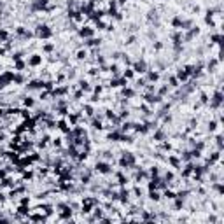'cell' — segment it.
Segmentation results:
<instances>
[{
    "mask_svg": "<svg viewBox=\"0 0 224 224\" xmlns=\"http://www.w3.org/2000/svg\"><path fill=\"white\" fill-rule=\"evenodd\" d=\"M149 198H151L152 201H159V198H161V196H159V193H158L156 189H152V191H151V194H149Z\"/></svg>",
    "mask_w": 224,
    "mask_h": 224,
    "instance_id": "9",
    "label": "cell"
},
{
    "mask_svg": "<svg viewBox=\"0 0 224 224\" xmlns=\"http://www.w3.org/2000/svg\"><path fill=\"white\" fill-rule=\"evenodd\" d=\"M77 58H79V60L86 58V51H79V53H77Z\"/></svg>",
    "mask_w": 224,
    "mask_h": 224,
    "instance_id": "21",
    "label": "cell"
},
{
    "mask_svg": "<svg viewBox=\"0 0 224 224\" xmlns=\"http://www.w3.org/2000/svg\"><path fill=\"white\" fill-rule=\"evenodd\" d=\"M163 138H165V131H163V130H158V131L154 133V140H158V142H161Z\"/></svg>",
    "mask_w": 224,
    "mask_h": 224,
    "instance_id": "8",
    "label": "cell"
},
{
    "mask_svg": "<svg viewBox=\"0 0 224 224\" xmlns=\"http://www.w3.org/2000/svg\"><path fill=\"white\" fill-rule=\"evenodd\" d=\"M123 77H124L126 81H128V79H131V77H133V70H131V68H128V70L124 72V75H123Z\"/></svg>",
    "mask_w": 224,
    "mask_h": 224,
    "instance_id": "13",
    "label": "cell"
},
{
    "mask_svg": "<svg viewBox=\"0 0 224 224\" xmlns=\"http://www.w3.org/2000/svg\"><path fill=\"white\" fill-rule=\"evenodd\" d=\"M2 177H5V172H4V170H0V179H2Z\"/></svg>",
    "mask_w": 224,
    "mask_h": 224,
    "instance_id": "29",
    "label": "cell"
},
{
    "mask_svg": "<svg viewBox=\"0 0 224 224\" xmlns=\"http://www.w3.org/2000/svg\"><path fill=\"white\" fill-rule=\"evenodd\" d=\"M133 70H135V72H138V74L147 72V65H145V61H144V60H142V61H137V63L133 65Z\"/></svg>",
    "mask_w": 224,
    "mask_h": 224,
    "instance_id": "1",
    "label": "cell"
},
{
    "mask_svg": "<svg viewBox=\"0 0 224 224\" xmlns=\"http://www.w3.org/2000/svg\"><path fill=\"white\" fill-rule=\"evenodd\" d=\"M37 33H39V37H42V39H47V37H51V30H49L47 26H39Z\"/></svg>",
    "mask_w": 224,
    "mask_h": 224,
    "instance_id": "2",
    "label": "cell"
},
{
    "mask_svg": "<svg viewBox=\"0 0 224 224\" xmlns=\"http://www.w3.org/2000/svg\"><path fill=\"white\" fill-rule=\"evenodd\" d=\"M18 212H19V214H28V208H26L25 205H21V207L18 208Z\"/></svg>",
    "mask_w": 224,
    "mask_h": 224,
    "instance_id": "20",
    "label": "cell"
},
{
    "mask_svg": "<svg viewBox=\"0 0 224 224\" xmlns=\"http://www.w3.org/2000/svg\"><path fill=\"white\" fill-rule=\"evenodd\" d=\"M161 47H163V44H161V42H156V44H154V49H158V51H159Z\"/></svg>",
    "mask_w": 224,
    "mask_h": 224,
    "instance_id": "28",
    "label": "cell"
},
{
    "mask_svg": "<svg viewBox=\"0 0 224 224\" xmlns=\"http://www.w3.org/2000/svg\"><path fill=\"white\" fill-rule=\"evenodd\" d=\"M172 25H173V26H177V28H179V26H182V21H180V18H175L173 21H172Z\"/></svg>",
    "mask_w": 224,
    "mask_h": 224,
    "instance_id": "17",
    "label": "cell"
},
{
    "mask_svg": "<svg viewBox=\"0 0 224 224\" xmlns=\"http://www.w3.org/2000/svg\"><path fill=\"white\" fill-rule=\"evenodd\" d=\"M166 91H168V86H163V88L159 89V95H165Z\"/></svg>",
    "mask_w": 224,
    "mask_h": 224,
    "instance_id": "25",
    "label": "cell"
},
{
    "mask_svg": "<svg viewBox=\"0 0 224 224\" xmlns=\"http://www.w3.org/2000/svg\"><path fill=\"white\" fill-rule=\"evenodd\" d=\"M2 114H4V110H2V109H0V117H2Z\"/></svg>",
    "mask_w": 224,
    "mask_h": 224,
    "instance_id": "30",
    "label": "cell"
},
{
    "mask_svg": "<svg viewBox=\"0 0 224 224\" xmlns=\"http://www.w3.org/2000/svg\"><path fill=\"white\" fill-rule=\"evenodd\" d=\"M165 179H166V180H172V179H173V173H172V172H168V173L165 175Z\"/></svg>",
    "mask_w": 224,
    "mask_h": 224,
    "instance_id": "27",
    "label": "cell"
},
{
    "mask_svg": "<svg viewBox=\"0 0 224 224\" xmlns=\"http://www.w3.org/2000/svg\"><path fill=\"white\" fill-rule=\"evenodd\" d=\"M109 170H110V166L107 165V163H96V172H100V173H109Z\"/></svg>",
    "mask_w": 224,
    "mask_h": 224,
    "instance_id": "3",
    "label": "cell"
},
{
    "mask_svg": "<svg viewBox=\"0 0 224 224\" xmlns=\"http://www.w3.org/2000/svg\"><path fill=\"white\" fill-rule=\"evenodd\" d=\"M53 47H54L53 44H46V46H44V51H53Z\"/></svg>",
    "mask_w": 224,
    "mask_h": 224,
    "instance_id": "23",
    "label": "cell"
},
{
    "mask_svg": "<svg viewBox=\"0 0 224 224\" xmlns=\"http://www.w3.org/2000/svg\"><path fill=\"white\" fill-rule=\"evenodd\" d=\"M147 77H149V81H158V77H159V75H158V72H149V74H147Z\"/></svg>",
    "mask_w": 224,
    "mask_h": 224,
    "instance_id": "12",
    "label": "cell"
},
{
    "mask_svg": "<svg viewBox=\"0 0 224 224\" xmlns=\"http://www.w3.org/2000/svg\"><path fill=\"white\" fill-rule=\"evenodd\" d=\"M175 196H177V194H175L173 191H168V189L165 191V198H168V200H175Z\"/></svg>",
    "mask_w": 224,
    "mask_h": 224,
    "instance_id": "11",
    "label": "cell"
},
{
    "mask_svg": "<svg viewBox=\"0 0 224 224\" xmlns=\"http://www.w3.org/2000/svg\"><path fill=\"white\" fill-rule=\"evenodd\" d=\"M98 44H100V39H98V40H96V39H89V40H88V46H98Z\"/></svg>",
    "mask_w": 224,
    "mask_h": 224,
    "instance_id": "14",
    "label": "cell"
},
{
    "mask_svg": "<svg viewBox=\"0 0 224 224\" xmlns=\"http://www.w3.org/2000/svg\"><path fill=\"white\" fill-rule=\"evenodd\" d=\"M79 35H81V37H91V35H93V30L88 28V26H82V28L79 30Z\"/></svg>",
    "mask_w": 224,
    "mask_h": 224,
    "instance_id": "5",
    "label": "cell"
},
{
    "mask_svg": "<svg viewBox=\"0 0 224 224\" xmlns=\"http://www.w3.org/2000/svg\"><path fill=\"white\" fill-rule=\"evenodd\" d=\"M123 95L124 96H133L135 93H133V89H123Z\"/></svg>",
    "mask_w": 224,
    "mask_h": 224,
    "instance_id": "18",
    "label": "cell"
},
{
    "mask_svg": "<svg viewBox=\"0 0 224 224\" xmlns=\"http://www.w3.org/2000/svg\"><path fill=\"white\" fill-rule=\"evenodd\" d=\"M7 37H9V35H7L5 30H0V40H2V42H4V40H7Z\"/></svg>",
    "mask_w": 224,
    "mask_h": 224,
    "instance_id": "15",
    "label": "cell"
},
{
    "mask_svg": "<svg viewBox=\"0 0 224 224\" xmlns=\"http://www.w3.org/2000/svg\"><path fill=\"white\" fill-rule=\"evenodd\" d=\"M40 61H42V56H39V54H33V56L28 60V63H30V65H33V67H35V65H39Z\"/></svg>",
    "mask_w": 224,
    "mask_h": 224,
    "instance_id": "6",
    "label": "cell"
},
{
    "mask_svg": "<svg viewBox=\"0 0 224 224\" xmlns=\"http://www.w3.org/2000/svg\"><path fill=\"white\" fill-rule=\"evenodd\" d=\"M170 86H172V88H177V86H179V81H177V77H172V79H170Z\"/></svg>",
    "mask_w": 224,
    "mask_h": 224,
    "instance_id": "16",
    "label": "cell"
},
{
    "mask_svg": "<svg viewBox=\"0 0 224 224\" xmlns=\"http://www.w3.org/2000/svg\"><path fill=\"white\" fill-rule=\"evenodd\" d=\"M187 77H189V74H187L186 68H180L177 72V81H187Z\"/></svg>",
    "mask_w": 224,
    "mask_h": 224,
    "instance_id": "4",
    "label": "cell"
},
{
    "mask_svg": "<svg viewBox=\"0 0 224 224\" xmlns=\"http://www.w3.org/2000/svg\"><path fill=\"white\" fill-rule=\"evenodd\" d=\"M33 105V100L32 98H25V107H32Z\"/></svg>",
    "mask_w": 224,
    "mask_h": 224,
    "instance_id": "19",
    "label": "cell"
},
{
    "mask_svg": "<svg viewBox=\"0 0 224 224\" xmlns=\"http://www.w3.org/2000/svg\"><path fill=\"white\" fill-rule=\"evenodd\" d=\"M23 67H25V63H23V61H18V63H16V68H18V70H21Z\"/></svg>",
    "mask_w": 224,
    "mask_h": 224,
    "instance_id": "24",
    "label": "cell"
},
{
    "mask_svg": "<svg viewBox=\"0 0 224 224\" xmlns=\"http://www.w3.org/2000/svg\"><path fill=\"white\" fill-rule=\"evenodd\" d=\"M168 163H170V165H173L175 168H179V166H180V161H179V158H177V156H168Z\"/></svg>",
    "mask_w": 224,
    "mask_h": 224,
    "instance_id": "7",
    "label": "cell"
},
{
    "mask_svg": "<svg viewBox=\"0 0 224 224\" xmlns=\"http://www.w3.org/2000/svg\"><path fill=\"white\" fill-rule=\"evenodd\" d=\"M0 14H2V11H0Z\"/></svg>",
    "mask_w": 224,
    "mask_h": 224,
    "instance_id": "31",
    "label": "cell"
},
{
    "mask_svg": "<svg viewBox=\"0 0 224 224\" xmlns=\"http://www.w3.org/2000/svg\"><path fill=\"white\" fill-rule=\"evenodd\" d=\"M109 140H121V131H114L109 135Z\"/></svg>",
    "mask_w": 224,
    "mask_h": 224,
    "instance_id": "10",
    "label": "cell"
},
{
    "mask_svg": "<svg viewBox=\"0 0 224 224\" xmlns=\"http://www.w3.org/2000/svg\"><path fill=\"white\" fill-rule=\"evenodd\" d=\"M21 116L26 119V117H30V112H28V110H21Z\"/></svg>",
    "mask_w": 224,
    "mask_h": 224,
    "instance_id": "26",
    "label": "cell"
},
{
    "mask_svg": "<svg viewBox=\"0 0 224 224\" xmlns=\"http://www.w3.org/2000/svg\"><path fill=\"white\" fill-rule=\"evenodd\" d=\"M208 126H210V131H215V128H217V123H215V121H212V123H210Z\"/></svg>",
    "mask_w": 224,
    "mask_h": 224,
    "instance_id": "22",
    "label": "cell"
}]
</instances>
